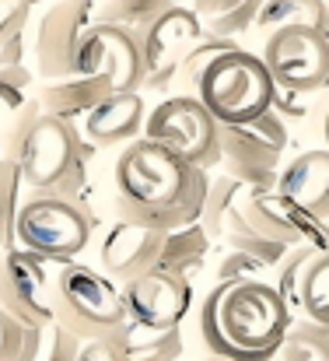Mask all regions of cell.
Masks as SVG:
<instances>
[{"label":"cell","mask_w":329,"mask_h":361,"mask_svg":"<svg viewBox=\"0 0 329 361\" xmlns=\"http://www.w3.org/2000/svg\"><path fill=\"white\" fill-rule=\"evenodd\" d=\"M112 183L119 221L151 228L158 235L200 225L211 186L204 169L144 137L130 140L119 151L112 165Z\"/></svg>","instance_id":"cell-1"},{"label":"cell","mask_w":329,"mask_h":361,"mask_svg":"<svg viewBox=\"0 0 329 361\" xmlns=\"http://www.w3.org/2000/svg\"><path fill=\"white\" fill-rule=\"evenodd\" d=\"M291 326V309L273 284L221 281L197 312V330L211 355L228 361H273Z\"/></svg>","instance_id":"cell-2"},{"label":"cell","mask_w":329,"mask_h":361,"mask_svg":"<svg viewBox=\"0 0 329 361\" xmlns=\"http://www.w3.org/2000/svg\"><path fill=\"white\" fill-rule=\"evenodd\" d=\"M0 158L18 169L21 186L32 193H60L74 200V186L85 183V161L70 123L39 113L35 102H25L18 120L4 133Z\"/></svg>","instance_id":"cell-3"},{"label":"cell","mask_w":329,"mask_h":361,"mask_svg":"<svg viewBox=\"0 0 329 361\" xmlns=\"http://www.w3.org/2000/svg\"><path fill=\"white\" fill-rule=\"evenodd\" d=\"M49 305L53 323L70 337L85 341H109L126 326V309L119 284L88 263H53L49 277Z\"/></svg>","instance_id":"cell-4"},{"label":"cell","mask_w":329,"mask_h":361,"mask_svg":"<svg viewBox=\"0 0 329 361\" xmlns=\"http://www.w3.org/2000/svg\"><path fill=\"white\" fill-rule=\"evenodd\" d=\"M197 102L211 113L218 126H242L259 120L266 109H273V81L256 53H245L238 46L218 53L197 78Z\"/></svg>","instance_id":"cell-5"},{"label":"cell","mask_w":329,"mask_h":361,"mask_svg":"<svg viewBox=\"0 0 329 361\" xmlns=\"http://www.w3.org/2000/svg\"><path fill=\"white\" fill-rule=\"evenodd\" d=\"M92 239L88 211L60 193H32L21 200L14 218V242L18 249L46 259V263H70L85 252Z\"/></svg>","instance_id":"cell-6"},{"label":"cell","mask_w":329,"mask_h":361,"mask_svg":"<svg viewBox=\"0 0 329 361\" xmlns=\"http://www.w3.org/2000/svg\"><path fill=\"white\" fill-rule=\"evenodd\" d=\"M218 130L221 126L197 102V95H172L158 102L140 126L144 140L168 147L172 154L204 172L218 165Z\"/></svg>","instance_id":"cell-7"},{"label":"cell","mask_w":329,"mask_h":361,"mask_svg":"<svg viewBox=\"0 0 329 361\" xmlns=\"http://www.w3.org/2000/svg\"><path fill=\"white\" fill-rule=\"evenodd\" d=\"M263 67L273 88L287 95L319 92L329 78V42L326 28H277L266 35Z\"/></svg>","instance_id":"cell-8"},{"label":"cell","mask_w":329,"mask_h":361,"mask_svg":"<svg viewBox=\"0 0 329 361\" xmlns=\"http://www.w3.org/2000/svg\"><path fill=\"white\" fill-rule=\"evenodd\" d=\"M74 78L106 81L109 95L137 92L144 81V60H140L137 35L109 21H92L81 32L77 49H74Z\"/></svg>","instance_id":"cell-9"},{"label":"cell","mask_w":329,"mask_h":361,"mask_svg":"<svg viewBox=\"0 0 329 361\" xmlns=\"http://www.w3.org/2000/svg\"><path fill=\"white\" fill-rule=\"evenodd\" d=\"M284 144H287V130L284 120L266 109L259 120L242 123V126H221L218 130V161H224L231 172V179H238L242 186H256L263 190L277 165H280V154H284Z\"/></svg>","instance_id":"cell-10"},{"label":"cell","mask_w":329,"mask_h":361,"mask_svg":"<svg viewBox=\"0 0 329 361\" xmlns=\"http://www.w3.org/2000/svg\"><path fill=\"white\" fill-rule=\"evenodd\" d=\"M204 39V21L190 7H165L144 32H137L140 42V60H144V81L154 92H168L172 81L179 78L182 60L190 49Z\"/></svg>","instance_id":"cell-11"},{"label":"cell","mask_w":329,"mask_h":361,"mask_svg":"<svg viewBox=\"0 0 329 361\" xmlns=\"http://www.w3.org/2000/svg\"><path fill=\"white\" fill-rule=\"evenodd\" d=\"M126 323L144 330V334H161V330H179L193 305V284L172 270L151 267L126 284H119Z\"/></svg>","instance_id":"cell-12"},{"label":"cell","mask_w":329,"mask_h":361,"mask_svg":"<svg viewBox=\"0 0 329 361\" xmlns=\"http://www.w3.org/2000/svg\"><path fill=\"white\" fill-rule=\"evenodd\" d=\"M49 277H53V263L14 245L0 249V309L32 330L49 326L53 323Z\"/></svg>","instance_id":"cell-13"},{"label":"cell","mask_w":329,"mask_h":361,"mask_svg":"<svg viewBox=\"0 0 329 361\" xmlns=\"http://www.w3.org/2000/svg\"><path fill=\"white\" fill-rule=\"evenodd\" d=\"M95 21V4L92 0H60L53 4L32 35L35 49V71L49 81H67L74 78V49L81 32Z\"/></svg>","instance_id":"cell-14"},{"label":"cell","mask_w":329,"mask_h":361,"mask_svg":"<svg viewBox=\"0 0 329 361\" xmlns=\"http://www.w3.org/2000/svg\"><path fill=\"white\" fill-rule=\"evenodd\" d=\"M161 239L158 232L151 228H140V225H130V221H119L106 232V239L99 245V259H102V274L109 281L126 284L130 277L151 270L158 263V252H161Z\"/></svg>","instance_id":"cell-15"},{"label":"cell","mask_w":329,"mask_h":361,"mask_svg":"<svg viewBox=\"0 0 329 361\" xmlns=\"http://www.w3.org/2000/svg\"><path fill=\"white\" fill-rule=\"evenodd\" d=\"M273 193L284 197L287 204L309 211L312 218L326 221V207H329V151L326 147H312V151L291 158L277 172Z\"/></svg>","instance_id":"cell-16"},{"label":"cell","mask_w":329,"mask_h":361,"mask_svg":"<svg viewBox=\"0 0 329 361\" xmlns=\"http://www.w3.org/2000/svg\"><path fill=\"white\" fill-rule=\"evenodd\" d=\"M140 126H144V95H140V92H116V95H106V99H99V102L85 113V133H88V140H95L99 147L137 140Z\"/></svg>","instance_id":"cell-17"},{"label":"cell","mask_w":329,"mask_h":361,"mask_svg":"<svg viewBox=\"0 0 329 361\" xmlns=\"http://www.w3.org/2000/svg\"><path fill=\"white\" fill-rule=\"evenodd\" d=\"M109 88L106 81H95V78H67V81H53L39 92V99H32L39 106V113L53 116V120L70 123L74 116H85L99 99H106Z\"/></svg>","instance_id":"cell-18"},{"label":"cell","mask_w":329,"mask_h":361,"mask_svg":"<svg viewBox=\"0 0 329 361\" xmlns=\"http://www.w3.org/2000/svg\"><path fill=\"white\" fill-rule=\"evenodd\" d=\"M207 232L190 225V228H179V232H168L161 239V252H158V263L161 270H172L186 281H193L197 270H204V256H207Z\"/></svg>","instance_id":"cell-19"},{"label":"cell","mask_w":329,"mask_h":361,"mask_svg":"<svg viewBox=\"0 0 329 361\" xmlns=\"http://www.w3.org/2000/svg\"><path fill=\"white\" fill-rule=\"evenodd\" d=\"M294 305L305 312L309 323L329 326V259L326 252H312L309 263L302 267L298 288H294Z\"/></svg>","instance_id":"cell-20"},{"label":"cell","mask_w":329,"mask_h":361,"mask_svg":"<svg viewBox=\"0 0 329 361\" xmlns=\"http://www.w3.org/2000/svg\"><path fill=\"white\" fill-rule=\"evenodd\" d=\"M256 25L263 32L277 28H326L323 0H263L256 11Z\"/></svg>","instance_id":"cell-21"},{"label":"cell","mask_w":329,"mask_h":361,"mask_svg":"<svg viewBox=\"0 0 329 361\" xmlns=\"http://www.w3.org/2000/svg\"><path fill=\"white\" fill-rule=\"evenodd\" d=\"M119 348L126 361H175L182 355V334L179 330H161V334H144L137 326H123Z\"/></svg>","instance_id":"cell-22"},{"label":"cell","mask_w":329,"mask_h":361,"mask_svg":"<svg viewBox=\"0 0 329 361\" xmlns=\"http://www.w3.org/2000/svg\"><path fill=\"white\" fill-rule=\"evenodd\" d=\"M277 361H329L326 326L316 323H291L284 334V344L277 351Z\"/></svg>","instance_id":"cell-23"},{"label":"cell","mask_w":329,"mask_h":361,"mask_svg":"<svg viewBox=\"0 0 329 361\" xmlns=\"http://www.w3.org/2000/svg\"><path fill=\"white\" fill-rule=\"evenodd\" d=\"M165 7H172V0H112L99 11L95 21H109V25H119V28H130L133 35L144 32Z\"/></svg>","instance_id":"cell-24"},{"label":"cell","mask_w":329,"mask_h":361,"mask_svg":"<svg viewBox=\"0 0 329 361\" xmlns=\"http://www.w3.org/2000/svg\"><path fill=\"white\" fill-rule=\"evenodd\" d=\"M42 330H32L0 309V361H35Z\"/></svg>","instance_id":"cell-25"},{"label":"cell","mask_w":329,"mask_h":361,"mask_svg":"<svg viewBox=\"0 0 329 361\" xmlns=\"http://www.w3.org/2000/svg\"><path fill=\"white\" fill-rule=\"evenodd\" d=\"M18 207H21V176L7 158H0V249L14 245Z\"/></svg>","instance_id":"cell-26"},{"label":"cell","mask_w":329,"mask_h":361,"mask_svg":"<svg viewBox=\"0 0 329 361\" xmlns=\"http://www.w3.org/2000/svg\"><path fill=\"white\" fill-rule=\"evenodd\" d=\"M81 351V341L70 337L67 330H60L56 323L42 326V341H39V355L35 361H74Z\"/></svg>","instance_id":"cell-27"},{"label":"cell","mask_w":329,"mask_h":361,"mask_svg":"<svg viewBox=\"0 0 329 361\" xmlns=\"http://www.w3.org/2000/svg\"><path fill=\"white\" fill-rule=\"evenodd\" d=\"M21 109H25V92L11 81H0V154H4V133L11 130Z\"/></svg>","instance_id":"cell-28"},{"label":"cell","mask_w":329,"mask_h":361,"mask_svg":"<svg viewBox=\"0 0 329 361\" xmlns=\"http://www.w3.org/2000/svg\"><path fill=\"white\" fill-rule=\"evenodd\" d=\"M32 4H35V0H0V39H7L11 32L25 28Z\"/></svg>","instance_id":"cell-29"},{"label":"cell","mask_w":329,"mask_h":361,"mask_svg":"<svg viewBox=\"0 0 329 361\" xmlns=\"http://www.w3.org/2000/svg\"><path fill=\"white\" fill-rule=\"evenodd\" d=\"M119 334L109 337V341H85L74 361H126L123 358V348H119Z\"/></svg>","instance_id":"cell-30"},{"label":"cell","mask_w":329,"mask_h":361,"mask_svg":"<svg viewBox=\"0 0 329 361\" xmlns=\"http://www.w3.org/2000/svg\"><path fill=\"white\" fill-rule=\"evenodd\" d=\"M242 0H197V18L204 14V21H211V18H221V14H228V11H235Z\"/></svg>","instance_id":"cell-31"},{"label":"cell","mask_w":329,"mask_h":361,"mask_svg":"<svg viewBox=\"0 0 329 361\" xmlns=\"http://www.w3.org/2000/svg\"><path fill=\"white\" fill-rule=\"evenodd\" d=\"M204 361H228V358H218V355H211V358H204Z\"/></svg>","instance_id":"cell-32"},{"label":"cell","mask_w":329,"mask_h":361,"mask_svg":"<svg viewBox=\"0 0 329 361\" xmlns=\"http://www.w3.org/2000/svg\"><path fill=\"white\" fill-rule=\"evenodd\" d=\"M92 4H99V0H92Z\"/></svg>","instance_id":"cell-33"},{"label":"cell","mask_w":329,"mask_h":361,"mask_svg":"<svg viewBox=\"0 0 329 361\" xmlns=\"http://www.w3.org/2000/svg\"><path fill=\"white\" fill-rule=\"evenodd\" d=\"M273 361H277V358H273Z\"/></svg>","instance_id":"cell-34"}]
</instances>
